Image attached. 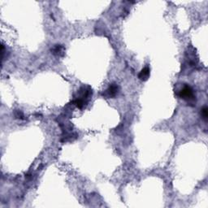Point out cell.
<instances>
[{"label":"cell","instance_id":"2","mask_svg":"<svg viewBox=\"0 0 208 208\" xmlns=\"http://www.w3.org/2000/svg\"><path fill=\"white\" fill-rule=\"evenodd\" d=\"M118 92H119V86L113 83V84L110 85V86L108 87V89L106 90L104 95L107 98H115L117 95Z\"/></svg>","mask_w":208,"mask_h":208},{"label":"cell","instance_id":"4","mask_svg":"<svg viewBox=\"0 0 208 208\" xmlns=\"http://www.w3.org/2000/svg\"><path fill=\"white\" fill-rule=\"evenodd\" d=\"M52 52L57 56H61L64 54V48L61 45H55V46L52 50Z\"/></svg>","mask_w":208,"mask_h":208},{"label":"cell","instance_id":"5","mask_svg":"<svg viewBox=\"0 0 208 208\" xmlns=\"http://www.w3.org/2000/svg\"><path fill=\"white\" fill-rule=\"evenodd\" d=\"M201 115L203 116V118L205 120H206L208 116V111H207V107H204L201 110Z\"/></svg>","mask_w":208,"mask_h":208},{"label":"cell","instance_id":"1","mask_svg":"<svg viewBox=\"0 0 208 208\" xmlns=\"http://www.w3.org/2000/svg\"><path fill=\"white\" fill-rule=\"evenodd\" d=\"M179 96L186 101H192L194 99V90L191 87L187 85H185L184 86L182 87V89L179 91Z\"/></svg>","mask_w":208,"mask_h":208},{"label":"cell","instance_id":"3","mask_svg":"<svg viewBox=\"0 0 208 208\" xmlns=\"http://www.w3.org/2000/svg\"><path fill=\"white\" fill-rule=\"evenodd\" d=\"M149 76H150V68L148 67H146L140 72L138 75V78L140 79L141 81H145L149 78Z\"/></svg>","mask_w":208,"mask_h":208},{"label":"cell","instance_id":"6","mask_svg":"<svg viewBox=\"0 0 208 208\" xmlns=\"http://www.w3.org/2000/svg\"><path fill=\"white\" fill-rule=\"evenodd\" d=\"M16 118H19V119H23L24 117V115L21 112V111H17L16 113Z\"/></svg>","mask_w":208,"mask_h":208}]
</instances>
